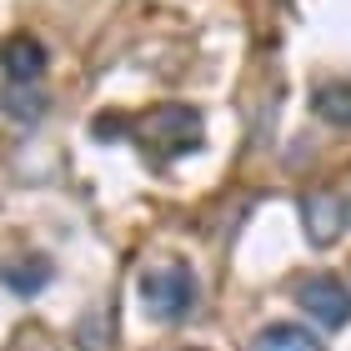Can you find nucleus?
<instances>
[{
    "label": "nucleus",
    "instance_id": "obj_4",
    "mask_svg": "<svg viewBox=\"0 0 351 351\" xmlns=\"http://www.w3.org/2000/svg\"><path fill=\"white\" fill-rule=\"evenodd\" d=\"M301 216H306V236H311V246H331L341 236V201L331 196V191H311L306 201H301Z\"/></svg>",
    "mask_w": 351,
    "mask_h": 351
},
{
    "label": "nucleus",
    "instance_id": "obj_3",
    "mask_svg": "<svg viewBox=\"0 0 351 351\" xmlns=\"http://www.w3.org/2000/svg\"><path fill=\"white\" fill-rule=\"evenodd\" d=\"M296 301L316 326H346L351 322V296L337 276H306L296 286Z\"/></svg>",
    "mask_w": 351,
    "mask_h": 351
},
{
    "label": "nucleus",
    "instance_id": "obj_9",
    "mask_svg": "<svg viewBox=\"0 0 351 351\" xmlns=\"http://www.w3.org/2000/svg\"><path fill=\"white\" fill-rule=\"evenodd\" d=\"M5 110H10L15 121H36L40 110H45V95H40L36 86H15V81H10V90H5Z\"/></svg>",
    "mask_w": 351,
    "mask_h": 351
},
{
    "label": "nucleus",
    "instance_id": "obj_7",
    "mask_svg": "<svg viewBox=\"0 0 351 351\" xmlns=\"http://www.w3.org/2000/svg\"><path fill=\"white\" fill-rule=\"evenodd\" d=\"M0 281L10 286L15 296H36L45 281H51V261H40V256H25V261H0Z\"/></svg>",
    "mask_w": 351,
    "mask_h": 351
},
{
    "label": "nucleus",
    "instance_id": "obj_8",
    "mask_svg": "<svg viewBox=\"0 0 351 351\" xmlns=\"http://www.w3.org/2000/svg\"><path fill=\"white\" fill-rule=\"evenodd\" d=\"M311 110L326 125H351V81H326L311 90Z\"/></svg>",
    "mask_w": 351,
    "mask_h": 351
},
{
    "label": "nucleus",
    "instance_id": "obj_5",
    "mask_svg": "<svg viewBox=\"0 0 351 351\" xmlns=\"http://www.w3.org/2000/svg\"><path fill=\"white\" fill-rule=\"evenodd\" d=\"M0 66H5V75H10L15 86H36L40 75H45V51H40V40L10 36L5 45H0Z\"/></svg>",
    "mask_w": 351,
    "mask_h": 351
},
{
    "label": "nucleus",
    "instance_id": "obj_10",
    "mask_svg": "<svg viewBox=\"0 0 351 351\" xmlns=\"http://www.w3.org/2000/svg\"><path fill=\"white\" fill-rule=\"evenodd\" d=\"M181 351H201V346H181Z\"/></svg>",
    "mask_w": 351,
    "mask_h": 351
},
{
    "label": "nucleus",
    "instance_id": "obj_1",
    "mask_svg": "<svg viewBox=\"0 0 351 351\" xmlns=\"http://www.w3.org/2000/svg\"><path fill=\"white\" fill-rule=\"evenodd\" d=\"M196 296H201V286L186 261L161 256V261L141 266V306H146L151 322H181L186 311H196Z\"/></svg>",
    "mask_w": 351,
    "mask_h": 351
},
{
    "label": "nucleus",
    "instance_id": "obj_6",
    "mask_svg": "<svg viewBox=\"0 0 351 351\" xmlns=\"http://www.w3.org/2000/svg\"><path fill=\"white\" fill-rule=\"evenodd\" d=\"M251 351H326V346L316 341L306 326H291V322H271V326H261V331H256Z\"/></svg>",
    "mask_w": 351,
    "mask_h": 351
},
{
    "label": "nucleus",
    "instance_id": "obj_2",
    "mask_svg": "<svg viewBox=\"0 0 351 351\" xmlns=\"http://www.w3.org/2000/svg\"><path fill=\"white\" fill-rule=\"evenodd\" d=\"M141 141L151 146V156L176 161V156L201 146V116L191 106H156L141 116Z\"/></svg>",
    "mask_w": 351,
    "mask_h": 351
}]
</instances>
